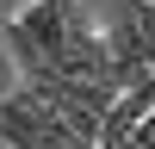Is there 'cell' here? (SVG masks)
Listing matches in <instances>:
<instances>
[{"label": "cell", "instance_id": "6da1fadb", "mask_svg": "<svg viewBox=\"0 0 155 149\" xmlns=\"http://www.w3.org/2000/svg\"><path fill=\"white\" fill-rule=\"evenodd\" d=\"M124 6L137 12V25H143V44H149V56H155V0H124Z\"/></svg>", "mask_w": 155, "mask_h": 149}, {"label": "cell", "instance_id": "7a4b0ae2", "mask_svg": "<svg viewBox=\"0 0 155 149\" xmlns=\"http://www.w3.org/2000/svg\"><path fill=\"white\" fill-rule=\"evenodd\" d=\"M130 149H137V143H130Z\"/></svg>", "mask_w": 155, "mask_h": 149}]
</instances>
